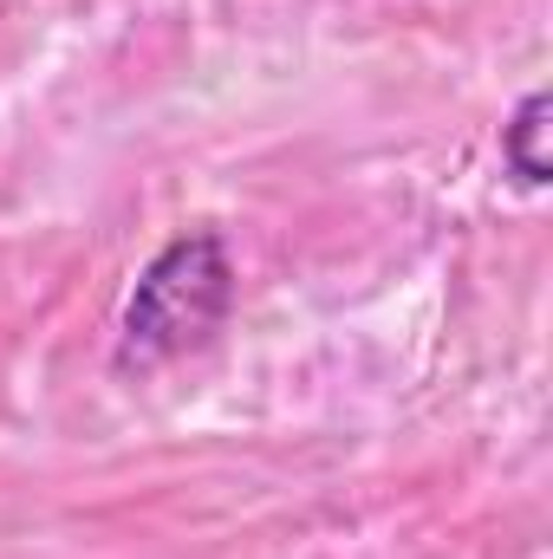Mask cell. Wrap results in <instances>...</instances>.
I'll list each match as a JSON object with an SVG mask.
<instances>
[{
  "instance_id": "1",
  "label": "cell",
  "mask_w": 553,
  "mask_h": 559,
  "mask_svg": "<svg viewBox=\"0 0 553 559\" xmlns=\"http://www.w3.org/2000/svg\"><path fill=\"white\" fill-rule=\"evenodd\" d=\"M228 306H235V267H228L222 235H176L125 299L118 371H156V365L209 345V332L228 319Z\"/></svg>"
},
{
  "instance_id": "2",
  "label": "cell",
  "mask_w": 553,
  "mask_h": 559,
  "mask_svg": "<svg viewBox=\"0 0 553 559\" xmlns=\"http://www.w3.org/2000/svg\"><path fill=\"white\" fill-rule=\"evenodd\" d=\"M548 92H528L515 111H508V124H502V169L521 182V189H548L553 176V156H548Z\"/></svg>"
}]
</instances>
